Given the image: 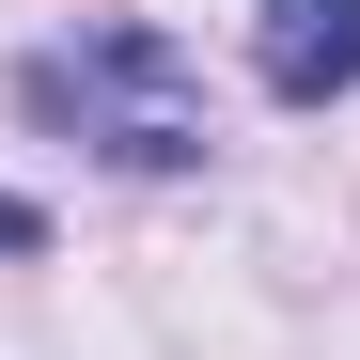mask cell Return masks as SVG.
Instances as JSON below:
<instances>
[{
    "label": "cell",
    "mask_w": 360,
    "mask_h": 360,
    "mask_svg": "<svg viewBox=\"0 0 360 360\" xmlns=\"http://www.w3.org/2000/svg\"><path fill=\"white\" fill-rule=\"evenodd\" d=\"M251 79H266L282 110L360 94V0H251Z\"/></svg>",
    "instance_id": "cell-2"
},
{
    "label": "cell",
    "mask_w": 360,
    "mask_h": 360,
    "mask_svg": "<svg viewBox=\"0 0 360 360\" xmlns=\"http://www.w3.org/2000/svg\"><path fill=\"white\" fill-rule=\"evenodd\" d=\"M32 110L79 126L94 157H126V172H188L204 157V94H188V47L172 32H79V47H47Z\"/></svg>",
    "instance_id": "cell-1"
},
{
    "label": "cell",
    "mask_w": 360,
    "mask_h": 360,
    "mask_svg": "<svg viewBox=\"0 0 360 360\" xmlns=\"http://www.w3.org/2000/svg\"><path fill=\"white\" fill-rule=\"evenodd\" d=\"M0 251H47V204H16V188H0Z\"/></svg>",
    "instance_id": "cell-3"
}]
</instances>
